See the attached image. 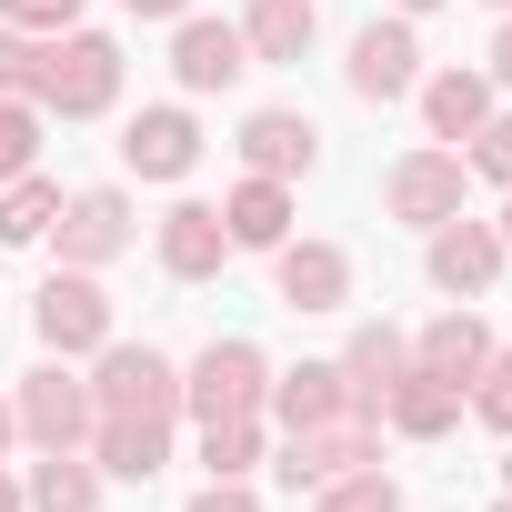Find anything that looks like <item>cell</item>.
<instances>
[{
    "label": "cell",
    "instance_id": "52a82bcc",
    "mask_svg": "<svg viewBox=\"0 0 512 512\" xmlns=\"http://www.w3.org/2000/svg\"><path fill=\"white\" fill-rule=\"evenodd\" d=\"M31 332H41V352L91 362V352L111 342V292H101V272H61V262H51V282L31 292Z\"/></svg>",
    "mask_w": 512,
    "mask_h": 512
},
{
    "label": "cell",
    "instance_id": "cb8c5ba5",
    "mask_svg": "<svg viewBox=\"0 0 512 512\" xmlns=\"http://www.w3.org/2000/svg\"><path fill=\"white\" fill-rule=\"evenodd\" d=\"M21 502H31V512H101V462H91V452H31Z\"/></svg>",
    "mask_w": 512,
    "mask_h": 512
},
{
    "label": "cell",
    "instance_id": "277c9868",
    "mask_svg": "<svg viewBox=\"0 0 512 512\" xmlns=\"http://www.w3.org/2000/svg\"><path fill=\"white\" fill-rule=\"evenodd\" d=\"M131 241H141V221H131V191H121V181L61 191V221H51V262H61V272H111Z\"/></svg>",
    "mask_w": 512,
    "mask_h": 512
},
{
    "label": "cell",
    "instance_id": "1f68e13d",
    "mask_svg": "<svg viewBox=\"0 0 512 512\" xmlns=\"http://www.w3.org/2000/svg\"><path fill=\"white\" fill-rule=\"evenodd\" d=\"M0 21H11V31H41V41H61V31L81 21V0H0Z\"/></svg>",
    "mask_w": 512,
    "mask_h": 512
},
{
    "label": "cell",
    "instance_id": "2e32d148",
    "mask_svg": "<svg viewBox=\"0 0 512 512\" xmlns=\"http://www.w3.org/2000/svg\"><path fill=\"white\" fill-rule=\"evenodd\" d=\"M151 251H161L171 282H211V272L231 262V221H221V201H171V211L151 221Z\"/></svg>",
    "mask_w": 512,
    "mask_h": 512
},
{
    "label": "cell",
    "instance_id": "3957f363",
    "mask_svg": "<svg viewBox=\"0 0 512 512\" xmlns=\"http://www.w3.org/2000/svg\"><path fill=\"white\" fill-rule=\"evenodd\" d=\"M11 412H21V442L31 452H81L91 442V422H101V402H91V372L81 362H31L21 382H11Z\"/></svg>",
    "mask_w": 512,
    "mask_h": 512
},
{
    "label": "cell",
    "instance_id": "603a6c76",
    "mask_svg": "<svg viewBox=\"0 0 512 512\" xmlns=\"http://www.w3.org/2000/svg\"><path fill=\"white\" fill-rule=\"evenodd\" d=\"M221 221H231V251H282V241H292V181L241 171L231 201H221Z\"/></svg>",
    "mask_w": 512,
    "mask_h": 512
},
{
    "label": "cell",
    "instance_id": "83f0119b",
    "mask_svg": "<svg viewBox=\"0 0 512 512\" xmlns=\"http://www.w3.org/2000/svg\"><path fill=\"white\" fill-rule=\"evenodd\" d=\"M312 502H322V512H402V482H392L382 462H362V472H342V482H322Z\"/></svg>",
    "mask_w": 512,
    "mask_h": 512
},
{
    "label": "cell",
    "instance_id": "8992f818",
    "mask_svg": "<svg viewBox=\"0 0 512 512\" xmlns=\"http://www.w3.org/2000/svg\"><path fill=\"white\" fill-rule=\"evenodd\" d=\"M462 201H472V171H462V151H452V141H412V151L382 171V211H392V221H412V231L452 221Z\"/></svg>",
    "mask_w": 512,
    "mask_h": 512
},
{
    "label": "cell",
    "instance_id": "74e56055",
    "mask_svg": "<svg viewBox=\"0 0 512 512\" xmlns=\"http://www.w3.org/2000/svg\"><path fill=\"white\" fill-rule=\"evenodd\" d=\"M492 231H502V251H512V181H502V221H492Z\"/></svg>",
    "mask_w": 512,
    "mask_h": 512
},
{
    "label": "cell",
    "instance_id": "d6986e66",
    "mask_svg": "<svg viewBox=\"0 0 512 512\" xmlns=\"http://www.w3.org/2000/svg\"><path fill=\"white\" fill-rule=\"evenodd\" d=\"M81 452L101 462V482H151V472H171V422H141V412H101Z\"/></svg>",
    "mask_w": 512,
    "mask_h": 512
},
{
    "label": "cell",
    "instance_id": "e0dca14e",
    "mask_svg": "<svg viewBox=\"0 0 512 512\" xmlns=\"http://www.w3.org/2000/svg\"><path fill=\"white\" fill-rule=\"evenodd\" d=\"M482 362H492V322H482L472 302H452V312H432V322L412 332V372H432V382H462V392H472Z\"/></svg>",
    "mask_w": 512,
    "mask_h": 512
},
{
    "label": "cell",
    "instance_id": "8fae6325",
    "mask_svg": "<svg viewBox=\"0 0 512 512\" xmlns=\"http://www.w3.org/2000/svg\"><path fill=\"white\" fill-rule=\"evenodd\" d=\"M241 171H262V181H312L322 171V121L292 111V101H262V111H241Z\"/></svg>",
    "mask_w": 512,
    "mask_h": 512
},
{
    "label": "cell",
    "instance_id": "44dd1931",
    "mask_svg": "<svg viewBox=\"0 0 512 512\" xmlns=\"http://www.w3.org/2000/svg\"><path fill=\"white\" fill-rule=\"evenodd\" d=\"M262 412H272L282 432H302V422H342V412H352V382H342V362H292V372H272Z\"/></svg>",
    "mask_w": 512,
    "mask_h": 512
},
{
    "label": "cell",
    "instance_id": "d6a6232c",
    "mask_svg": "<svg viewBox=\"0 0 512 512\" xmlns=\"http://www.w3.org/2000/svg\"><path fill=\"white\" fill-rule=\"evenodd\" d=\"M181 512H262V492H251V482H201Z\"/></svg>",
    "mask_w": 512,
    "mask_h": 512
},
{
    "label": "cell",
    "instance_id": "e575fe53",
    "mask_svg": "<svg viewBox=\"0 0 512 512\" xmlns=\"http://www.w3.org/2000/svg\"><path fill=\"white\" fill-rule=\"evenodd\" d=\"M131 21H181V11H201V0H121Z\"/></svg>",
    "mask_w": 512,
    "mask_h": 512
},
{
    "label": "cell",
    "instance_id": "d4e9b609",
    "mask_svg": "<svg viewBox=\"0 0 512 512\" xmlns=\"http://www.w3.org/2000/svg\"><path fill=\"white\" fill-rule=\"evenodd\" d=\"M51 221H61V181H41V171L0 181V251H31V241H51Z\"/></svg>",
    "mask_w": 512,
    "mask_h": 512
},
{
    "label": "cell",
    "instance_id": "b9f144b4",
    "mask_svg": "<svg viewBox=\"0 0 512 512\" xmlns=\"http://www.w3.org/2000/svg\"><path fill=\"white\" fill-rule=\"evenodd\" d=\"M502 492H512V462H502Z\"/></svg>",
    "mask_w": 512,
    "mask_h": 512
},
{
    "label": "cell",
    "instance_id": "f546056e",
    "mask_svg": "<svg viewBox=\"0 0 512 512\" xmlns=\"http://www.w3.org/2000/svg\"><path fill=\"white\" fill-rule=\"evenodd\" d=\"M41 61H51L41 31H11V21H0V101H31V91H41Z\"/></svg>",
    "mask_w": 512,
    "mask_h": 512
},
{
    "label": "cell",
    "instance_id": "8d00e7d4",
    "mask_svg": "<svg viewBox=\"0 0 512 512\" xmlns=\"http://www.w3.org/2000/svg\"><path fill=\"white\" fill-rule=\"evenodd\" d=\"M0 512H31V502H21V472H11V462H0Z\"/></svg>",
    "mask_w": 512,
    "mask_h": 512
},
{
    "label": "cell",
    "instance_id": "4316f807",
    "mask_svg": "<svg viewBox=\"0 0 512 512\" xmlns=\"http://www.w3.org/2000/svg\"><path fill=\"white\" fill-rule=\"evenodd\" d=\"M41 131H51V111H41V101H0V181L41 171Z\"/></svg>",
    "mask_w": 512,
    "mask_h": 512
},
{
    "label": "cell",
    "instance_id": "ab89813d",
    "mask_svg": "<svg viewBox=\"0 0 512 512\" xmlns=\"http://www.w3.org/2000/svg\"><path fill=\"white\" fill-rule=\"evenodd\" d=\"M482 11H512V0H482Z\"/></svg>",
    "mask_w": 512,
    "mask_h": 512
},
{
    "label": "cell",
    "instance_id": "60d3db41",
    "mask_svg": "<svg viewBox=\"0 0 512 512\" xmlns=\"http://www.w3.org/2000/svg\"><path fill=\"white\" fill-rule=\"evenodd\" d=\"M492 512H512V492H502V502H492Z\"/></svg>",
    "mask_w": 512,
    "mask_h": 512
},
{
    "label": "cell",
    "instance_id": "f1b7e54d",
    "mask_svg": "<svg viewBox=\"0 0 512 512\" xmlns=\"http://www.w3.org/2000/svg\"><path fill=\"white\" fill-rule=\"evenodd\" d=\"M462 412H472L482 432H502V442H512V352H502V342H492V362L472 372V392H462Z\"/></svg>",
    "mask_w": 512,
    "mask_h": 512
},
{
    "label": "cell",
    "instance_id": "7c38bea8",
    "mask_svg": "<svg viewBox=\"0 0 512 512\" xmlns=\"http://www.w3.org/2000/svg\"><path fill=\"white\" fill-rule=\"evenodd\" d=\"M241 71H251L241 21H211V11H181V21H171V81H181V101H211V91H231Z\"/></svg>",
    "mask_w": 512,
    "mask_h": 512
},
{
    "label": "cell",
    "instance_id": "9a60e30c",
    "mask_svg": "<svg viewBox=\"0 0 512 512\" xmlns=\"http://www.w3.org/2000/svg\"><path fill=\"white\" fill-rule=\"evenodd\" d=\"M262 262H272V302L282 312H342L352 302V251L342 241H282Z\"/></svg>",
    "mask_w": 512,
    "mask_h": 512
},
{
    "label": "cell",
    "instance_id": "5b68a950",
    "mask_svg": "<svg viewBox=\"0 0 512 512\" xmlns=\"http://www.w3.org/2000/svg\"><path fill=\"white\" fill-rule=\"evenodd\" d=\"M91 402H101V412H141V422H181V362L111 332V342L91 352Z\"/></svg>",
    "mask_w": 512,
    "mask_h": 512
},
{
    "label": "cell",
    "instance_id": "ffe728a7",
    "mask_svg": "<svg viewBox=\"0 0 512 512\" xmlns=\"http://www.w3.org/2000/svg\"><path fill=\"white\" fill-rule=\"evenodd\" d=\"M241 41H251V71H292L322 41V0H241Z\"/></svg>",
    "mask_w": 512,
    "mask_h": 512
},
{
    "label": "cell",
    "instance_id": "ba28073f",
    "mask_svg": "<svg viewBox=\"0 0 512 512\" xmlns=\"http://www.w3.org/2000/svg\"><path fill=\"white\" fill-rule=\"evenodd\" d=\"M362 462H382V422H362V412L302 422V432H282V452H272L282 492H322V482H342V472H362Z\"/></svg>",
    "mask_w": 512,
    "mask_h": 512
},
{
    "label": "cell",
    "instance_id": "4dcf8cb0",
    "mask_svg": "<svg viewBox=\"0 0 512 512\" xmlns=\"http://www.w3.org/2000/svg\"><path fill=\"white\" fill-rule=\"evenodd\" d=\"M462 171H472V181H512V101H502V111L462 141Z\"/></svg>",
    "mask_w": 512,
    "mask_h": 512
},
{
    "label": "cell",
    "instance_id": "7a4b0ae2",
    "mask_svg": "<svg viewBox=\"0 0 512 512\" xmlns=\"http://www.w3.org/2000/svg\"><path fill=\"white\" fill-rule=\"evenodd\" d=\"M51 121H101L111 101H121V41L111 31H61L51 41V61H41V91H31Z\"/></svg>",
    "mask_w": 512,
    "mask_h": 512
},
{
    "label": "cell",
    "instance_id": "6da1fadb",
    "mask_svg": "<svg viewBox=\"0 0 512 512\" xmlns=\"http://www.w3.org/2000/svg\"><path fill=\"white\" fill-rule=\"evenodd\" d=\"M272 392V352L251 332H211L191 362H181V412L191 422H231V412H262Z\"/></svg>",
    "mask_w": 512,
    "mask_h": 512
},
{
    "label": "cell",
    "instance_id": "484cf974",
    "mask_svg": "<svg viewBox=\"0 0 512 512\" xmlns=\"http://www.w3.org/2000/svg\"><path fill=\"white\" fill-rule=\"evenodd\" d=\"M251 462H262V412L201 422V482H251Z\"/></svg>",
    "mask_w": 512,
    "mask_h": 512
},
{
    "label": "cell",
    "instance_id": "7402d4cb",
    "mask_svg": "<svg viewBox=\"0 0 512 512\" xmlns=\"http://www.w3.org/2000/svg\"><path fill=\"white\" fill-rule=\"evenodd\" d=\"M382 432H402V442H442V432H462V382L402 372V382L382 392Z\"/></svg>",
    "mask_w": 512,
    "mask_h": 512
},
{
    "label": "cell",
    "instance_id": "4fadbf2b",
    "mask_svg": "<svg viewBox=\"0 0 512 512\" xmlns=\"http://www.w3.org/2000/svg\"><path fill=\"white\" fill-rule=\"evenodd\" d=\"M121 171H131V181H191V171H201V121H191V101L131 111V121H121Z\"/></svg>",
    "mask_w": 512,
    "mask_h": 512
},
{
    "label": "cell",
    "instance_id": "5bb4252c",
    "mask_svg": "<svg viewBox=\"0 0 512 512\" xmlns=\"http://www.w3.org/2000/svg\"><path fill=\"white\" fill-rule=\"evenodd\" d=\"M412 111H422V141H472L492 111H502V91H492V71L482 61H452V71H422L412 81Z\"/></svg>",
    "mask_w": 512,
    "mask_h": 512
},
{
    "label": "cell",
    "instance_id": "f35d334b",
    "mask_svg": "<svg viewBox=\"0 0 512 512\" xmlns=\"http://www.w3.org/2000/svg\"><path fill=\"white\" fill-rule=\"evenodd\" d=\"M392 11H402V21H422V11H442V0H392Z\"/></svg>",
    "mask_w": 512,
    "mask_h": 512
},
{
    "label": "cell",
    "instance_id": "ac0fdd59",
    "mask_svg": "<svg viewBox=\"0 0 512 512\" xmlns=\"http://www.w3.org/2000/svg\"><path fill=\"white\" fill-rule=\"evenodd\" d=\"M412 372V332L402 322H362L352 342H342V382H352V412L362 422H382V392Z\"/></svg>",
    "mask_w": 512,
    "mask_h": 512
},
{
    "label": "cell",
    "instance_id": "30bf717a",
    "mask_svg": "<svg viewBox=\"0 0 512 512\" xmlns=\"http://www.w3.org/2000/svg\"><path fill=\"white\" fill-rule=\"evenodd\" d=\"M412 81H422V31L402 11L392 21H362L352 51H342V91L352 101H412Z\"/></svg>",
    "mask_w": 512,
    "mask_h": 512
},
{
    "label": "cell",
    "instance_id": "9c48e42d",
    "mask_svg": "<svg viewBox=\"0 0 512 512\" xmlns=\"http://www.w3.org/2000/svg\"><path fill=\"white\" fill-rule=\"evenodd\" d=\"M502 262H512L502 231H492V221H472V211H452V221H432V231H422V282H432L442 302H482V292L502 282Z\"/></svg>",
    "mask_w": 512,
    "mask_h": 512
},
{
    "label": "cell",
    "instance_id": "836d02e7",
    "mask_svg": "<svg viewBox=\"0 0 512 512\" xmlns=\"http://www.w3.org/2000/svg\"><path fill=\"white\" fill-rule=\"evenodd\" d=\"M482 71H492V91L512 101V11H502V31H492V51H482Z\"/></svg>",
    "mask_w": 512,
    "mask_h": 512
},
{
    "label": "cell",
    "instance_id": "d590c367",
    "mask_svg": "<svg viewBox=\"0 0 512 512\" xmlns=\"http://www.w3.org/2000/svg\"><path fill=\"white\" fill-rule=\"evenodd\" d=\"M11 442H21V412H11V392H0V462H11Z\"/></svg>",
    "mask_w": 512,
    "mask_h": 512
}]
</instances>
